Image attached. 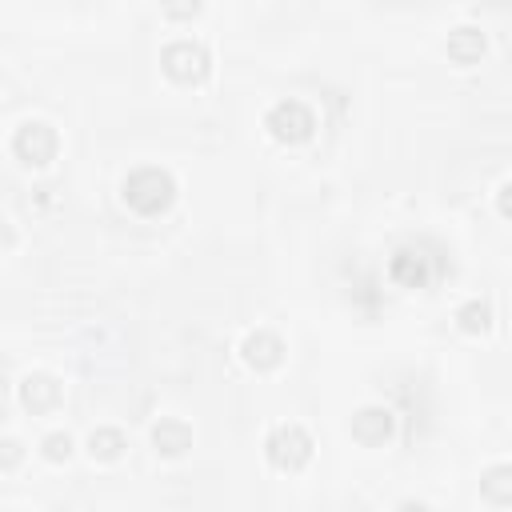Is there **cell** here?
Instances as JSON below:
<instances>
[{"instance_id": "obj_16", "label": "cell", "mask_w": 512, "mask_h": 512, "mask_svg": "<svg viewBox=\"0 0 512 512\" xmlns=\"http://www.w3.org/2000/svg\"><path fill=\"white\" fill-rule=\"evenodd\" d=\"M160 8H164V16H172V20H192V16L204 8V0H160Z\"/></svg>"}, {"instance_id": "obj_18", "label": "cell", "mask_w": 512, "mask_h": 512, "mask_svg": "<svg viewBox=\"0 0 512 512\" xmlns=\"http://www.w3.org/2000/svg\"><path fill=\"white\" fill-rule=\"evenodd\" d=\"M512 184H500V196H496V204H500V216H512Z\"/></svg>"}, {"instance_id": "obj_1", "label": "cell", "mask_w": 512, "mask_h": 512, "mask_svg": "<svg viewBox=\"0 0 512 512\" xmlns=\"http://www.w3.org/2000/svg\"><path fill=\"white\" fill-rule=\"evenodd\" d=\"M124 200H128V208L132 212H140V216H160L172 200H176V180H172V172H164V168H136V172H128V180H124Z\"/></svg>"}, {"instance_id": "obj_7", "label": "cell", "mask_w": 512, "mask_h": 512, "mask_svg": "<svg viewBox=\"0 0 512 512\" xmlns=\"http://www.w3.org/2000/svg\"><path fill=\"white\" fill-rule=\"evenodd\" d=\"M60 400H64V392H60V384H56L52 376H44V372H28V376L20 380V404H24L32 416L56 412Z\"/></svg>"}, {"instance_id": "obj_11", "label": "cell", "mask_w": 512, "mask_h": 512, "mask_svg": "<svg viewBox=\"0 0 512 512\" xmlns=\"http://www.w3.org/2000/svg\"><path fill=\"white\" fill-rule=\"evenodd\" d=\"M484 48H488V40H484V32L472 28V24H460V28L448 32V56H452L456 64H476V60L484 56Z\"/></svg>"}, {"instance_id": "obj_8", "label": "cell", "mask_w": 512, "mask_h": 512, "mask_svg": "<svg viewBox=\"0 0 512 512\" xmlns=\"http://www.w3.org/2000/svg\"><path fill=\"white\" fill-rule=\"evenodd\" d=\"M392 432H396V416L388 408H380V404H368V408H360L352 416V440H360L368 448L392 440Z\"/></svg>"}, {"instance_id": "obj_5", "label": "cell", "mask_w": 512, "mask_h": 512, "mask_svg": "<svg viewBox=\"0 0 512 512\" xmlns=\"http://www.w3.org/2000/svg\"><path fill=\"white\" fill-rule=\"evenodd\" d=\"M56 148H60V140H56V132H52L44 120H28V124H20L16 136H12L16 160H24V164H32V168L52 164V160H56Z\"/></svg>"}, {"instance_id": "obj_14", "label": "cell", "mask_w": 512, "mask_h": 512, "mask_svg": "<svg viewBox=\"0 0 512 512\" xmlns=\"http://www.w3.org/2000/svg\"><path fill=\"white\" fill-rule=\"evenodd\" d=\"M480 488H484V496H488L492 504H512V468H508V464L488 468L484 480H480Z\"/></svg>"}, {"instance_id": "obj_9", "label": "cell", "mask_w": 512, "mask_h": 512, "mask_svg": "<svg viewBox=\"0 0 512 512\" xmlns=\"http://www.w3.org/2000/svg\"><path fill=\"white\" fill-rule=\"evenodd\" d=\"M240 356H244V364L248 368H256V372H268V368H276L280 360H284V344H280V336L276 332H248L244 336V344H240Z\"/></svg>"}, {"instance_id": "obj_10", "label": "cell", "mask_w": 512, "mask_h": 512, "mask_svg": "<svg viewBox=\"0 0 512 512\" xmlns=\"http://www.w3.org/2000/svg\"><path fill=\"white\" fill-rule=\"evenodd\" d=\"M152 448L160 452V456H184L188 448H192V428L184 424V420H160L156 428H152Z\"/></svg>"}, {"instance_id": "obj_4", "label": "cell", "mask_w": 512, "mask_h": 512, "mask_svg": "<svg viewBox=\"0 0 512 512\" xmlns=\"http://www.w3.org/2000/svg\"><path fill=\"white\" fill-rule=\"evenodd\" d=\"M160 64H164V72H168L176 84H200V80H208V72H212V60H208V52H204L196 40H176V44H168L164 56H160Z\"/></svg>"}, {"instance_id": "obj_6", "label": "cell", "mask_w": 512, "mask_h": 512, "mask_svg": "<svg viewBox=\"0 0 512 512\" xmlns=\"http://www.w3.org/2000/svg\"><path fill=\"white\" fill-rule=\"evenodd\" d=\"M388 272H392V280L404 284V288H424V284L432 280V260L424 256V248L404 244V248H396Z\"/></svg>"}, {"instance_id": "obj_3", "label": "cell", "mask_w": 512, "mask_h": 512, "mask_svg": "<svg viewBox=\"0 0 512 512\" xmlns=\"http://www.w3.org/2000/svg\"><path fill=\"white\" fill-rule=\"evenodd\" d=\"M264 128L272 132V140L280 144H304L312 132H316V116L304 100H280L268 108L264 116Z\"/></svg>"}, {"instance_id": "obj_17", "label": "cell", "mask_w": 512, "mask_h": 512, "mask_svg": "<svg viewBox=\"0 0 512 512\" xmlns=\"http://www.w3.org/2000/svg\"><path fill=\"white\" fill-rule=\"evenodd\" d=\"M24 460V444L20 440H0V468H20Z\"/></svg>"}, {"instance_id": "obj_2", "label": "cell", "mask_w": 512, "mask_h": 512, "mask_svg": "<svg viewBox=\"0 0 512 512\" xmlns=\"http://www.w3.org/2000/svg\"><path fill=\"white\" fill-rule=\"evenodd\" d=\"M264 452L272 460V468L280 472H300L312 460V436L300 424H276L264 440Z\"/></svg>"}, {"instance_id": "obj_12", "label": "cell", "mask_w": 512, "mask_h": 512, "mask_svg": "<svg viewBox=\"0 0 512 512\" xmlns=\"http://www.w3.org/2000/svg\"><path fill=\"white\" fill-rule=\"evenodd\" d=\"M124 448H128V440H124V432L120 428H96L92 436H88V452H92V460H120L124 456Z\"/></svg>"}, {"instance_id": "obj_15", "label": "cell", "mask_w": 512, "mask_h": 512, "mask_svg": "<svg viewBox=\"0 0 512 512\" xmlns=\"http://www.w3.org/2000/svg\"><path fill=\"white\" fill-rule=\"evenodd\" d=\"M40 448H44V460L60 464V460H68V456H72V436H68V432H48Z\"/></svg>"}, {"instance_id": "obj_13", "label": "cell", "mask_w": 512, "mask_h": 512, "mask_svg": "<svg viewBox=\"0 0 512 512\" xmlns=\"http://www.w3.org/2000/svg\"><path fill=\"white\" fill-rule=\"evenodd\" d=\"M456 324H460L468 336L488 332V328H492V304H488V300H468V304H460Z\"/></svg>"}]
</instances>
